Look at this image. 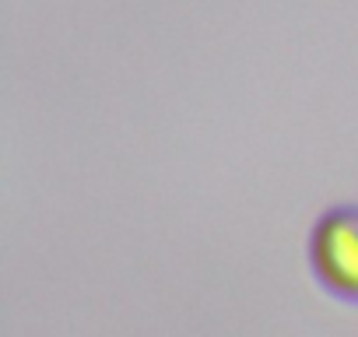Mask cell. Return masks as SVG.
<instances>
[{
    "label": "cell",
    "instance_id": "cell-1",
    "mask_svg": "<svg viewBox=\"0 0 358 337\" xmlns=\"http://www.w3.org/2000/svg\"><path fill=\"white\" fill-rule=\"evenodd\" d=\"M309 264L323 288L358 302V201L330 204L309 229Z\"/></svg>",
    "mask_w": 358,
    "mask_h": 337
}]
</instances>
